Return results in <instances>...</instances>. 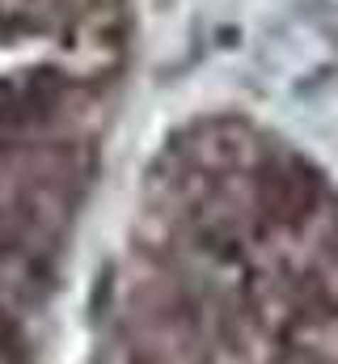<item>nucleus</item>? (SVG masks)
Returning <instances> with one entry per match:
<instances>
[{"label": "nucleus", "instance_id": "obj_1", "mask_svg": "<svg viewBox=\"0 0 338 364\" xmlns=\"http://www.w3.org/2000/svg\"><path fill=\"white\" fill-rule=\"evenodd\" d=\"M93 364H338V259L153 272L110 309Z\"/></svg>", "mask_w": 338, "mask_h": 364}]
</instances>
